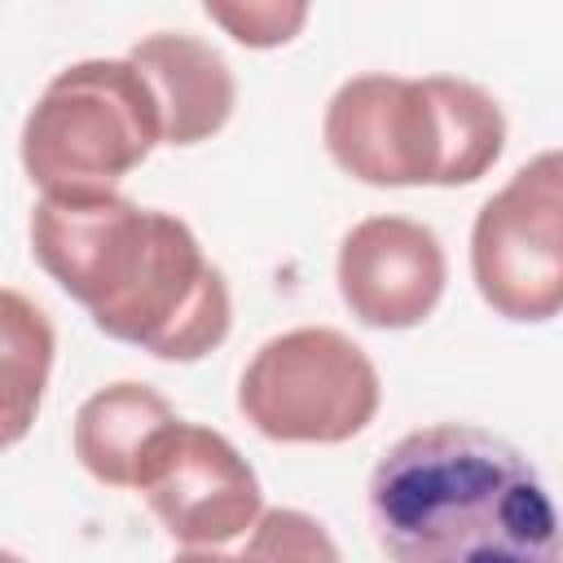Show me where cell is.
Masks as SVG:
<instances>
[{
	"instance_id": "6da1fadb",
	"label": "cell",
	"mask_w": 563,
	"mask_h": 563,
	"mask_svg": "<svg viewBox=\"0 0 563 563\" xmlns=\"http://www.w3.org/2000/svg\"><path fill=\"white\" fill-rule=\"evenodd\" d=\"M31 251L106 339L158 361H202L229 334L224 273L172 211L136 207L119 189L40 194Z\"/></svg>"
},
{
	"instance_id": "7a4b0ae2",
	"label": "cell",
	"mask_w": 563,
	"mask_h": 563,
	"mask_svg": "<svg viewBox=\"0 0 563 563\" xmlns=\"http://www.w3.org/2000/svg\"><path fill=\"white\" fill-rule=\"evenodd\" d=\"M365 501L391 563H563V519L537 466L471 422L400 435Z\"/></svg>"
},
{
	"instance_id": "3957f363",
	"label": "cell",
	"mask_w": 563,
	"mask_h": 563,
	"mask_svg": "<svg viewBox=\"0 0 563 563\" xmlns=\"http://www.w3.org/2000/svg\"><path fill=\"white\" fill-rule=\"evenodd\" d=\"M330 158L365 185H471L506 145L501 106L457 75H352L325 106Z\"/></svg>"
},
{
	"instance_id": "277c9868",
	"label": "cell",
	"mask_w": 563,
	"mask_h": 563,
	"mask_svg": "<svg viewBox=\"0 0 563 563\" xmlns=\"http://www.w3.org/2000/svg\"><path fill=\"white\" fill-rule=\"evenodd\" d=\"M154 145L158 101L128 57L57 70L22 123V167L40 194H110Z\"/></svg>"
},
{
	"instance_id": "5b68a950",
	"label": "cell",
	"mask_w": 563,
	"mask_h": 563,
	"mask_svg": "<svg viewBox=\"0 0 563 563\" xmlns=\"http://www.w3.org/2000/svg\"><path fill=\"white\" fill-rule=\"evenodd\" d=\"M378 369L330 325H299L260 343L238 378L242 418L277 444H343L378 413Z\"/></svg>"
},
{
	"instance_id": "8992f818",
	"label": "cell",
	"mask_w": 563,
	"mask_h": 563,
	"mask_svg": "<svg viewBox=\"0 0 563 563\" xmlns=\"http://www.w3.org/2000/svg\"><path fill=\"white\" fill-rule=\"evenodd\" d=\"M471 277L506 321L563 312V150L528 158L471 224Z\"/></svg>"
},
{
	"instance_id": "52a82bcc",
	"label": "cell",
	"mask_w": 563,
	"mask_h": 563,
	"mask_svg": "<svg viewBox=\"0 0 563 563\" xmlns=\"http://www.w3.org/2000/svg\"><path fill=\"white\" fill-rule=\"evenodd\" d=\"M136 488L167 537L189 550H220L264 515L260 475L233 440L180 418L150 444Z\"/></svg>"
},
{
	"instance_id": "ba28073f",
	"label": "cell",
	"mask_w": 563,
	"mask_h": 563,
	"mask_svg": "<svg viewBox=\"0 0 563 563\" xmlns=\"http://www.w3.org/2000/svg\"><path fill=\"white\" fill-rule=\"evenodd\" d=\"M449 282L440 238L409 216H369L343 233L339 295L361 325H422Z\"/></svg>"
},
{
	"instance_id": "9c48e42d",
	"label": "cell",
	"mask_w": 563,
	"mask_h": 563,
	"mask_svg": "<svg viewBox=\"0 0 563 563\" xmlns=\"http://www.w3.org/2000/svg\"><path fill=\"white\" fill-rule=\"evenodd\" d=\"M128 62L145 75L158 119H163V145H198L211 141L233 106H238V84L229 62L202 44L189 31H154L132 44Z\"/></svg>"
},
{
	"instance_id": "30bf717a",
	"label": "cell",
	"mask_w": 563,
	"mask_h": 563,
	"mask_svg": "<svg viewBox=\"0 0 563 563\" xmlns=\"http://www.w3.org/2000/svg\"><path fill=\"white\" fill-rule=\"evenodd\" d=\"M176 422L172 405L145 387V383H110L101 391H92L79 413H75V457L79 466L110 488H136V475L145 466L150 444Z\"/></svg>"
},
{
	"instance_id": "8fae6325",
	"label": "cell",
	"mask_w": 563,
	"mask_h": 563,
	"mask_svg": "<svg viewBox=\"0 0 563 563\" xmlns=\"http://www.w3.org/2000/svg\"><path fill=\"white\" fill-rule=\"evenodd\" d=\"M0 330H4V444H18L40 409V396L48 387L53 369V325L48 317L18 295L13 286L0 295Z\"/></svg>"
},
{
	"instance_id": "7c38bea8",
	"label": "cell",
	"mask_w": 563,
	"mask_h": 563,
	"mask_svg": "<svg viewBox=\"0 0 563 563\" xmlns=\"http://www.w3.org/2000/svg\"><path fill=\"white\" fill-rule=\"evenodd\" d=\"M238 563H343L334 537L303 510L273 506L251 528Z\"/></svg>"
},
{
	"instance_id": "4fadbf2b",
	"label": "cell",
	"mask_w": 563,
	"mask_h": 563,
	"mask_svg": "<svg viewBox=\"0 0 563 563\" xmlns=\"http://www.w3.org/2000/svg\"><path fill=\"white\" fill-rule=\"evenodd\" d=\"M202 13L246 48H277L295 40L308 22V4H295V0H242V4L211 0Z\"/></svg>"
},
{
	"instance_id": "5bb4252c",
	"label": "cell",
	"mask_w": 563,
	"mask_h": 563,
	"mask_svg": "<svg viewBox=\"0 0 563 563\" xmlns=\"http://www.w3.org/2000/svg\"><path fill=\"white\" fill-rule=\"evenodd\" d=\"M172 563H238V554H224V550H185Z\"/></svg>"
},
{
	"instance_id": "9a60e30c",
	"label": "cell",
	"mask_w": 563,
	"mask_h": 563,
	"mask_svg": "<svg viewBox=\"0 0 563 563\" xmlns=\"http://www.w3.org/2000/svg\"><path fill=\"white\" fill-rule=\"evenodd\" d=\"M4 563H22V559H18V554H13V550H4Z\"/></svg>"
}]
</instances>
